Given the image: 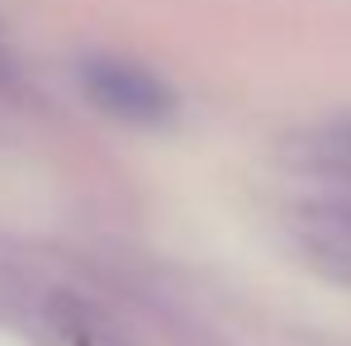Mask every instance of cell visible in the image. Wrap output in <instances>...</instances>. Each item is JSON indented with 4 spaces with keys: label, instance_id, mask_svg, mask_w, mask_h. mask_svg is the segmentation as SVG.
<instances>
[{
    "label": "cell",
    "instance_id": "6da1fadb",
    "mask_svg": "<svg viewBox=\"0 0 351 346\" xmlns=\"http://www.w3.org/2000/svg\"><path fill=\"white\" fill-rule=\"evenodd\" d=\"M86 100L100 110V114L119 119L128 128H167L180 114V100H176L171 81H162L157 71L138 66V62L123 58H86L76 71Z\"/></svg>",
    "mask_w": 351,
    "mask_h": 346
}]
</instances>
